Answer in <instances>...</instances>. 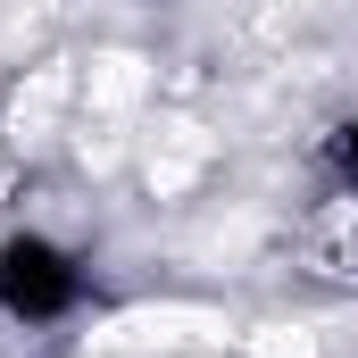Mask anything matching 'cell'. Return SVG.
Segmentation results:
<instances>
[{"instance_id": "6da1fadb", "label": "cell", "mask_w": 358, "mask_h": 358, "mask_svg": "<svg viewBox=\"0 0 358 358\" xmlns=\"http://www.w3.org/2000/svg\"><path fill=\"white\" fill-rule=\"evenodd\" d=\"M76 300H84V267H76L59 242H42V234H8V242H0V317H17V325H59Z\"/></svg>"}, {"instance_id": "7a4b0ae2", "label": "cell", "mask_w": 358, "mask_h": 358, "mask_svg": "<svg viewBox=\"0 0 358 358\" xmlns=\"http://www.w3.org/2000/svg\"><path fill=\"white\" fill-rule=\"evenodd\" d=\"M334 167L358 183V125H342V134H334Z\"/></svg>"}]
</instances>
